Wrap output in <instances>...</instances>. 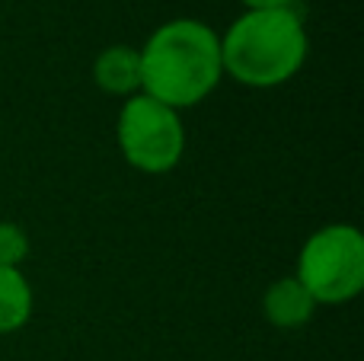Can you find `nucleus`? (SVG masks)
<instances>
[{
    "instance_id": "nucleus-1",
    "label": "nucleus",
    "mask_w": 364,
    "mask_h": 361,
    "mask_svg": "<svg viewBox=\"0 0 364 361\" xmlns=\"http://www.w3.org/2000/svg\"><path fill=\"white\" fill-rule=\"evenodd\" d=\"M138 61L141 93L176 112L198 106L224 77L220 36L198 19L164 23L144 42V48H138Z\"/></svg>"
},
{
    "instance_id": "nucleus-2",
    "label": "nucleus",
    "mask_w": 364,
    "mask_h": 361,
    "mask_svg": "<svg viewBox=\"0 0 364 361\" xmlns=\"http://www.w3.org/2000/svg\"><path fill=\"white\" fill-rule=\"evenodd\" d=\"M307 61V29L291 6L246 10L220 36V64L243 87L269 90L288 83Z\"/></svg>"
},
{
    "instance_id": "nucleus-3",
    "label": "nucleus",
    "mask_w": 364,
    "mask_h": 361,
    "mask_svg": "<svg viewBox=\"0 0 364 361\" xmlns=\"http://www.w3.org/2000/svg\"><path fill=\"white\" fill-rule=\"evenodd\" d=\"M297 281L314 304H348L364 288V237L355 224L320 227L297 256Z\"/></svg>"
},
{
    "instance_id": "nucleus-4",
    "label": "nucleus",
    "mask_w": 364,
    "mask_h": 361,
    "mask_svg": "<svg viewBox=\"0 0 364 361\" xmlns=\"http://www.w3.org/2000/svg\"><path fill=\"white\" fill-rule=\"evenodd\" d=\"M122 157L141 173H170L186 153V128L176 109L157 102L147 93H134L119 112Z\"/></svg>"
},
{
    "instance_id": "nucleus-5",
    "label": "nucleus",
    "mask_w": 364,
    "mask_h": 361,
    "mask_svg": "<svg viewBox=\"0 0 364 361\" xmlns=\"http://www.w3.org/2000/svg\"><path fill=\"white\" fill-rule=\"evenodd\" d=\"M262 311L269 317V323L278 326V330H297L314 317L316 304L307 294V288L294 275H288V279H278L269 285V291L262 294Z\"/></svg>"
},
{
    "instance_id": "nucleus-6",
    "label": "nucleus",
    "mask_w": 364,
    "mask_h": 361,
    "mask_svg": "<svg viewBox=\"0 0 364 361\" xmlns=\"http://www.w3.org/2000/svg\"><path fill=\"white\" fill-rule=\"evenodd\" d=\"M93 80L102 93L109 96H134L141 90V61L138 51L128 45H112V48L100 51L93 64Z\"/></svg>"
},
{
    "instance_id": "nucleus-7",
    "label": "nucleus",
    "mask_w": 364,
    "mask_h": 361,
    "mask_svg": "<svg viewBox=\"0 0 364 361\" xmlns=\"http://www.w3.org/2000/svg\"><path fill=\"white\" fill-rule=\"evenodd\" d=\"M32 317V288L19 269L0 266V336L16 333Z\"/></svg>"
},
{
    "instance_id": "nucleus-8",
    "label": "nucleus",
    "mask_w": 364,
    "mask_h": 361,
    "mask_svg": "<svg viewBox=\"0 0 364 361\" xmlns=\"http://www.w3.org/2000/svg\"><path fill=\"white\" fill-rule=\"evenodd\" d=\"M26 256H29V237H26V230L13 221H0V266L19 269Z\"/></svg>"
},
{
    "instance_id": "nucleus-9",
    "label": "nucleus",
    "mask_w": 364,
    "mask_h": 361,
    "mask_svg": "<svg viewBox=\"0 0 364 361\" xmlns=\"http://www.w3.org/2000/svg\"><path fill=\"white\" fill-rule=\"evenodd\" d=\"M246 10H282V6H291V0H243Z\"/></svg>"
}]
</instances>
